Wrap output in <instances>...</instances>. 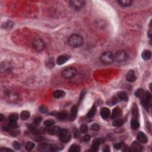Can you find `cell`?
I'll list each match as a JSON object with an SVG mask.
<instances>
[{"label":"cell","instance_id":"1","mask_svg":"<svg viewBox=\"0 0 152 152\" xmlns=\"http://www.w3.org/2000/svg\"><path fill=\"white\" fill-rule=\"evenodd\" d=\"M84 39L81 35L73 34L68 38V43L70 46L74 48H78L83 44Z\"/></svg>","mask_w":152,"mask_h":152},{"label":"cell","instance_id":"2","mask_svg":"<svg viewBox=\"0 0 152 152\" xmlns=\"http://www.w3.org/2000/svg\"><path fill=\"white\" fill-rule=\"evenodd\" d=\"M115 61L114 54L111 52H103L100 57V61L102 64L109 65L112 64Z\"/></svg>","mask_w":152,"mask_h":152},{"label":"cell","instance_id":"3","mask_svg":"<svg viewBox=\"0 0 152 152\" xmlns=\"http://www.w3.org/2000/svg\"><path fill=\"white\" fill-rule=\"evenodd\" d=\"M76 74H77V70L75 68L68 67V68L64 69L62 71L61 76L63 78L65 79H71L75 77Z\"/></svg>","mask_w":152,"mask_h":152},{"label":"cell","instance_id":"4","mask_svg":"<svg viewBox=\"0 0 152 152\" xmlns=\"http://www.w3.org/2000/svg\"><path fill=\"white\" fill-rule=\"evenodd\" d=\"M59 137L61 142L64 143H67L71 140V134L68 129H60L58 133Z\"/></svg>","mask_w":152,"mask_h":152},{"label":"cell","instance_id":"5","mask_svg":"<svg viewBox=\"0 0 152 152\" xmlns=\"http://www.w3.org/2000/svg\"><path fill=\"white\" fill-rule=\"evenodd\" d=\"M128 58V55L124 51H119L114 55V60L118 63L126 61Z\"/></svg>","mask_w":152,"mask_h":152},{"label":"cell","instance_id":"6","mask_svg":"<svg viewBox=\"0 0 152 152\" xmlns=\"http://www.w3.org/2000/svg\"><path fill=\"white\" fill-rule=\"evenodd\" d=\"M70 7L73 8L75 10L81 9L85 5L86 2L84 1H79V0H76V1H71L69 2Z\"/></svg>","mask_w":152,"mask_h":152},{"label":"cell","instance_id":"7","mask_svg":"<svg viewBox=\"0 0 152 152\" xmlns=\"http://www.w3.org/2000/svg\"><path fill=\"white\" fill-rule=\"evenodd\" d=\"M33 47L36 51L40 52L44 50L45 47V43L42 39H36L33 42Z\"/></svg>","mask_w":152,"mask_h":152},{"label":"cell","instance_id":"8","mask_svg":"<svg viewBox=\"0 0 152 152\" xmlns=\"http://www.w3.org/2000/svg\"><path fill=\"white\" fill-rule=\"evenodd\" d=\"M70 58V57L68 55H64L60 56L57 60V63L58 65H63L65 64L66 62H67Z\"/></svg>","mask_w":152,"mask_h":152},{"label":"cell","instance_id":"9","mask_svg":"<svg viewBox=\"0 0 152 152\" xmlns=\"http://www.w3.org/2000/svg\"><path fill=\"white\" fill-rule=\"evenodd\" d=\"M137 79L136 74H135L134 71L133 70H130L127 74V80L129 82H134Z\"/></svg>","mask_w":152,"mask_h":152},{"label":"cell","instance_id":"10","mask_svg":"<svg viewBox=\"0 0 152 152\" xmlns=\"http://www.w3.org/2000/svg\"><path fill=\"white\" fill-rule=\"evenodd\" d=\"M111 112L108 108H102L101 109V115L103 119H107L110 116Z\"/></svg>","mask_w":152,"mask_h":152},{"label":"cell","instance_id":"11","mask_svg":"<svg viewBox=\"0 0 152 152\" xmlns=\"http://www.w3.org/2000/svg\"><path fill=\"white\" fill-rule=\"evenodd\" d=\"M77 111H78V108L76 105H74L71 109V112H70V119L71 121H74L76 119L77 116Z\"/></svg>","mask_w":152,"mask_h":152},{"label":"cell","instance_id":"12","mask_svg":"<svg viewBox=\"0 0 152 152\" xmlns=\"http://www.w3.org/2000/svg\"><path fill=\"white\" fill-rule=\"evenodd\" d=\"M121 113L122 111L121 110L120 108H118V107H116V108H114L113 109L112 115H111V118H112V119H116V118H117L121 116Z\"/></svg>","mask_w":152,"mask_h":152},{"label":"cell","instance_id":"13","mask_svg":"<svg viewBox=\"0 0 152 152\" xmlns=\"http://www.w3.org/2000/svg\"><path fill=\"white\" fill-rule=\"evenodd\" d=\"M131 151L133 152H141L142 150L141 146L137 141H134L131 146Z\"/></svg>","mask_w":152,"mask_h":152},{"label":"cell","instance_id":"14","mask_svg":"<svg viewBox=\"0 0 152 152\" xmlns=\"http://www.w3.org/2000/svg\"><path fill=\"white\" fill-rule=\"evenodd\" d=\"M65 93L63 90H57L53 93V96L57 99H60L65 96Z\"/></svg>","mask_w":152,"mask_h":152},{"label":"cell","instance_id":"15","mask_svg":"<svg viewBox=\"0 0 152 152\" xmlns=\"http://www.w3.org/2000/svg\"><path fill=\"white\" fill-rule=\"evenodd\" d=\"M137 139L139 141L143 143H146L147 142V137L146 136V134L143 132H140L137 135Z\"/></svg>","mask_w":152,"mask_h":152},{"label":"cell","instance_id":"16","mask_svg":"<svg viewBox=\"0 0 152 152\" xmlns=\"http://www.w3.org/2000/svg\"><path fill=\"white\" fill-rule=\"evenodd\" d=\"M142 58L145 61H148L152 57V53L149 50H144L141 53Z\"/></svg>","mask_w":152,"mask_h":152},{"label":"cell","instance_id":"17","mask_svg":"<svg viewBox=\"0 0 152 152\" xmlns=\"http://www.w3.org/2000/svg\"><path fill=\"white\" fill-rule=\"evenodd\" d=\"M50 144H41L39 145L38 147V150L39 152H46L50 151Z\"/></svg>","mask_w":152,"mask_h":152},{"label":"cell","instance_id":"18","mask_svg":"<svg viewBox=\"0 0 152 152\" xmlns=\"http://www.w3.org/2000/svg\"><path fill=\"white\" fill-rule=\"evenodd\" d=\"M57 116H58V118H59L60 120L64 121L65 120V119H67V118H68V114H67V112H65V111H62V112H58Z\"/></svg>","mask_w":152,"mask_h":152},{"label":"cell","instance_id":"19","mask_svg":"<svg viewBox=\"0 0 152 152\" xmlns=\"http://www.w3.org/2000/svg\"><path fill=\"white\" fill-rule=\"evenodd\" d=\"M60 131V128L59 127L55 126V127H52L49 129L48 132L51 135H56L58 134L59 132Z\"/></svg>","mask_w":152,"mask_h":152},{"label":"cell","instance_id":"20","mask_svg":"<svg viewBox=\"0 0 152 152\" xmlns=\"http://www.w3.org/2000/svg\"><path fill=\"white\" fill-rule=\"evenodd\" d=\"M118 96L121 101H125V102H127L128 101V97L124 91H119V93H118Z\"/></svg>","mask_w":152,"mask_h":152},{"label":"cell","instance_id":"21","mask_svg":"<svg viewBox=\"0 0 152 152\" xmlns=\"http://www.w3.org/2000/svg\"><path fill=\"white\" fill-rule=\"evenodd\" d=\"M118 3L122 7H128L132 3V1L130 0H121V1H118Z\"/></svg>","mask_w":152,"mask_h":152},{"label":"cell","instance_id":"22","mask_svg":"<svg viewBox=\"0 0 152 152\" xmlns=\"http://www.w3.org/2000/svg\"><path fill=\"white\" fill-rule=\"evenodd\" d=\"M30 112H28V111H23L20 114V118L23 121L28 119L29 118H30Z\"/></svg>","mask_w":152,"mask_h":152},{"label":"cell","instance_id":"23","mask_svg":"<svg viewBox=\"0 0 152 152\" xmlns=\"http://www.w3.org/2000/svg\"><path fill=\"white\" fill-rule=\"evenodd\" d=\"M96 111V108L95 105H93V106L91 107V109H90V111H89L88 114H87L86 116L89 118H92L93 116H94V115H95Z\"/></svg>","mask_w":152,"mask_h":152},{"label":"cell","instance_id":"24","mask_svg":"<svg viewBox=\"0 0 152 152\" xmlns=\"http://www.w3.org/2000/svg\"><path fill=\"white\" fill-rule=\"evenodd\" d=\"M140 127V124L136 119H133L131 122V127L133 129H137Z\"/></svg>","mask_w":152,"mask_h":152},{"label":"cell","instance_id":"25","mask_svg":"<svg viewBox=\"0 0 152 152\" xmlns=\"http://www.w3.org/2000/svg\"><path fill=\"white\" fill-rule=\"evenodd\" d=\"M28 129H29V131L33 134L36 135V136H38V135L40 134L39 133V131L38 130V129H36L35 127H33V126H31V125H28L27 126Z\"/></svg>","mask_w":152,"mask_h":152},{"label":"cell","instance_id":"26","mask_svg":"<svg viewBox=\"0 0 152 152\" xmlns=\"http://www.w3.org/2000/svg\"><path fill=\"white\" fill-rule=\"evenodd\" d=\"M124 124V121L122 119H118L113 122V126L116 127H120L123 126Z\"/></svg>","mask_w":152,"mask_h":152},{"label":"cell","instance_id":"27","mask_svg":"<svg viewBox=\"0 0 152 152\" xmlns=\"http://www.w3.org/2000/svg\"><path fill=\"white\" fill-rule=\"evenodd\" d=\"M19 119V115L17 113L12 114L9 116V120L10 122H17Z\"/></svg>","mask_w":152,"mask_h":152},{"label":"cell","instance_id":"28","mask_svg":"<svg viewBox=\"0 0 152 152\" xmlns=\"http://www.w3.org/2000/svg\"><path fill=\"white\" fill-rule=\"evenodd\" d=\"M80 151V147L77 144H73L70 147L68 152H78Z\"/></svg>","mask_w":152,"mask_h":152},{"label":"cell","instance_id":"29","mask_svg":"<svg viewBox=\"0 0 152 152\" xmlns=\"http://www.w3.org/2000/svg\"><path fill=\"white\" fill-rule=\"evenodd\" d=\"M35 144L32 142H28L26 145V149L27 151H31L35 147Z\"/></svg>","mask_w":152,"mask_h":152},{"label":"cell","instance_id":"30","mask_svg":"<svg viewBox=\"0 0 152 152\" xmlns=\"http://www.w3.org/2000/svg\"><path fill=\"white\" fill-rule=\"evenodd\" d=\"M10 134L12 135V136H14V137H16V136H19L20 134V131L17 129H16L15 128L14 129H11L9 131Z\"/></svg>","mask_w":152,"mask_h":152},{"label":"cell","instance_id":"31","mask_svg":"<svg viewBox=\"0 0 152 152\" xmlns=\"http://www.w3.org/2000/svg\"><path fill=\"white\" fill-rule=\"evenodd\" d=\"M80 132H81V133H87L88 132V130H89L88 126L86 124L82 125V126H81V127H80Z\"/></svg>","mask_w":152,"mask_h":152},{"label":"cell","instance_id":"32","mask_svg":"<svg viewBox=\"0 0 152 152\" xmlns=\"http://www.w3.org/2000/svg\"><path fill=\"white\" fill-rule=\"evenodd\" d=\"M46 63V66H47V67H49V68H53L55 65L54 61H53V60L52 58L49 59Z\"/></svg>","mask_w":152,"mask_h":152},{"label":"cell","instance_id":"33","mask_svg":"<svg viewBox=\"0 0 152 152\" xmlns=\"http://www.w3.org/2000/svg\"><path fill=\"white\" fill-rule=\"evenodd\" d=\"M132 114L135 117H137L138 116V108L137 106L136 105V104H134L133 108H132Z\"/></svg>","mask_w":152,"mask_h":152},{"label":"cell","instance_id":"34","mask_svg":"<svg viewBox=\"0 0 152 152\" xmlns=\"http://www.w3.org/2000/svg\"><path fill=\"white\" fill-rule=\"evenodd\" d=\"M43 124L46 127H51L54 125L55 121L52 119H48V120H46Z\"/></svg>","mask_w":152,"mask_h":152},{"label":"cell","instance_id":"35","mask_svg":"<svg viewBox=\"0 0 152 152\" xmlns=\"http://www.w3.org/2000/svg\"><path fill=\"white\" fill-rule=\"evenodd\" d=\"M105 140L103 139H102V138H99V139H95L93 141V143H95V144H96L98 145H101L103 144L104 143Z\"/></svg>","mask_w":152,"mask_h":152},{"label":"cell","instance_id":"36","mask_svg":"<svg viewBox=\"0 0 152 152\" xmlns=\"http://www.w3.org/2000/svg\"><path fill=\"white\" fill-rule=\"evenodd\" d=\"M39 110L40 112H42V113L45 114L47 113L48 111V109L47 107L44 106V105H41V106H40V107H39Z\"/></svg>","mask_w":152,"mask_h":152},{"label":"cell","instance_id":"37","mask_svg":"<svg viewBox=\"0 0 152 152\" xmlns=\"http://www.w3.org/2000/svg\"><path fill=\"white\" fill-rule=\"evenodd\" d=\"M101 127H100L99 125L98 124H93L90 127V129L93 131H98L99 130Z\"/></svg>","mask_w":152,"mask_h":152},{"label":"cell","instance_id":"38","mask_svg":"<svg viewBox=\"0 0 152 152\" xmlns=\"http://www.w3.org/2000/svg\"><path fill=\"white\" fill-rule=\"evenodd\" d=\"M90 139H91V136H90V135L87 134V135H85V136L82 137V139H81V141L83 142H85V143H86V142L89 141L90 140Z\"/></svg>","mask_w":152,"mask_h":152},{"label":"cell","instance_id":"39","mask_svg":"<svg viewBox=\"0 0 152 152\" xmlns=\"http://www.w3.org/2000/svg\"><path fill=\"white\" fill-rule=\"evenodd\" d=\"M41 122H42V118L40 117V116H38V117L35 118L34 123L35 124V125H36V126H39Z\"/></svg>","mask_w":152,"mask_h":152},{"label":"cell","instance_id":"40","mask_svg":"<svg viewBox=\"0 0 152 152\" xmlns=\"http://www.w3.org/2000/svg\"><path fill=\"white\" fill-rule=\"evenodd\" d=\"M14 25V23H13L12 22H8L7 23H6L5 24V28L7 29H11L13 27Z\"/></svg>","mask_w":152,"mask_h":152},{"label":"cell","instance_id":"41","mask_svg":"<svg viewBox=\"0 0 152 152\" xmlns=\"http://www.w3.org/2000/svg\"><path fill=\"white\" fill-rule=\"evenodd\" d=\"M13 146V147L15 149V150H20V149H21L20 145V144L19 143H18L17 141H14Z\"/></svg>","mask_w":152,"mask_h":152},{"label":"cell","instance_id":"42","mask_svg":"<svg viewBox=\"0 0 152 152\" xmlns=\"http://www.w3.org/2000/svg\"><path fill=\"white\" fill-rule=\"evenodd\" d=\"M98 149H99V145L93 143L92 145H91V150L94 152H97Z\"/></svg>","mask_w":152,"mask_h":152},{"label":"cell","instance_id":"43","mask_svg":"<svg viewBox=\"0 0 152 152\" xmlns=\"http://www.w3.org/2000/svg\"><path fill=\"white\" fill-rule=\"evenodd\" d=\"M74 136L76 139H78V138H79L80 133H79V132H78V131L77 130V129H76V128L74 129Z\"/></svg>","mask_w":152,"mask_h":152},{"label":"cell","instance_id":"44","mask_svg":"<svg viewBox=\"0 0 152 152\" xmlns=\"http://www.w3.org/2000/svg\"><path fill=\"white\" fill-rule=\"evenodd\" d=\"M124 145V144H122V143H118V144H115V145H114V147H115L116 149H117V150H118V149H121L122 147H123Z\"/></svg>","mask_w":152,"mask_h":152},{"label":"cell","instance_id":"45","mask_svg":"<svg viewBox=\"0 0 152 152\" xmlns=\"http://www.w3.org/2000/svg\"><path fill=\"white\" fill-rule=\"evenodd\" d=\"M86 90H83V91H82V92L81 93V95H80V100H79V102H81V101L83 100V98H84V95H86Z\"/></svg>","mask_w":152,"mask_h":152},{"label":"cell","instance_id":"46","mask_svg":"<svg viewBox=\"0 0 152 152\" xmlns=\"http://www.w3.org/2000/svg\"><path fill=\"white\" fill-rule=\"evenodd\" d=\"M103 152H110V148H109V146H107V145H106V146H104L103 149Z\"/></svg>","mask_w":152,"mask_h":152},{"label":"cell","instance_id":"47","mask_svg":"<svg viewBox=\"0 0 152 152\" xmlns=\"http://www.w3.org/2000/svg\"><path fill=\"white\" fill-rule=\"evenodd\" d=\"M1 151L2 152H10V151H13V150H12V149H8V148H1Z\"/></svg>","mask_w":152,"mask_h":152},{"label":"cell","instance_id":"48","mask_svg":"<svg viewBox=\"0 0 152 152\" xmlns=\"http://www.w3.org/2000/svg\"><path fill=\"white\" fill-rule=\"evenodd\" d=\"M148 36H149V38H150V39H151V38H152V30H151V28H150V30H149V32H148Z\"/></svg>","mask_w":152,"mask_h":152},{"label":"cell","instance_id":"49","mask_svg":"<svg viewBox=\"0 0 152 152\" xmlns=\"http://www.w3.org/2000/svg\"><path fill=\"white\" fill-rule=\"evenodd\" d=\"M0 116H1V121H2V119H3V115H2V114H1Z\"/></svg>","mask_w":152,"mask_h":152}]
</instances>
